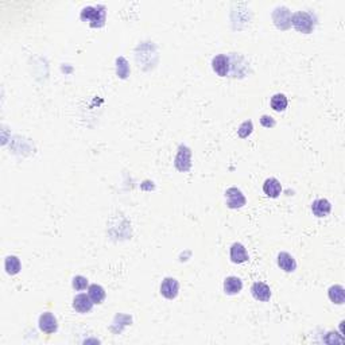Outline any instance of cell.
Instances as JSON below:
<instances>
[{"mask_svg":"<svg viewBox=\"0 0 345 345\" xmlns=\"http://www.w3.org/2000/svg\"><path fill=\"white\" fill-rule=\"evenodd\" d=\"M81 19L89 22L92 27H101L105 22V8L104 7H86L81 12Z\"/></svg>","mask_w":345,"mask_h":345,"instance_id":"6da1fadb","label":"cell"},{"mask_svg":"<svg viewBox=\"0 0 345 345\" xmlns=\"http://www.w3.org/2000/svg\"><path fill=\"white\" fill-rule=\"evenodd\" d=\"M291 23L298 31L303 32V34H309L314 28V21H313L312 15L307 12H303V11H298L291 16Z\"/></svg>","mask_w":345,"mask_h":345,"instance_id":"7a4b0ae2","label":"cell"},{"mask_svg":"<svg viewBox=\"0 0 345 345\" xmlns=\"http://www.w3.org/2000/svg\"><path fill=\"white\" fill-rule=\"evenodd\" d=\"M190 156H192L190 148H188L186 146H179L178 154L175 156V161H174V165L179 172H188L189 169L192 167Z\"/></svg>","mask_w":345,"mask_h":345,"instance_id":"3957f363","label":"cell"},{"mask_svg":"<svg viewBox=\"0 0 345 345\" xmlns=\"http://www.w3.org/2000/svg\"><path fill=\"white\" fill-rule=\"evenodd\" d=\"M226 197V205L231 208V209H237V208H242L246 205V197L242 193V190H239L237 188H229L225 192Z\"/></svg>","mask_w":345,"mask_h":345,"instance_id":"277c9868","label":"cell"},{"mask_svg":"<svg viewBox=\"0 0 345 345\" xmlns=\"http://www.w3.org/2000/svg\"><path fill=\"white\" fill-rule=\"evenodd\" d=\"M179 291V283L174 278H166L163 279L161 285V294L167 299H174L178 296Z\"/></svg>","mask_w":345,"mask_h":345,"instance_id":"5b68a950","label":"cell"},{"mask_svg":"<svg viewBox=\"0 0 345 345\" xmlns=\"http://www.w3.org/2000/svg\"><path fill=\"white\" fill-rule=\"evenodd\" d=\"M39 329L45 332V333L51 334L54 332H57L58 329V323H57V318L54 317L51 313H43L42 316L39 317Z\"/></svg>","mask_w":345,"mask_h":345,"instance_id":"8992f818","label":"cell"},{"mask_svg":"<svg viewBox=\"0 0 345 345\" xmlns=\"http://www.w3.org/2000/svg\"><path fill=\"white\" fill-rule=\"evenodd\" d=\"M92 307H93V301L91 299L89 294H78V296H74L73 299V309L75 312L78 313H88L91 312Z\"/></svg>","mask_w":345,"mask_h":345,"instance_id":"52a82bcc","label":"cell"},{"mask_svg":"<svg viewBox=\"0 0 345 345\" xmlns=\"http://www.w3.org/2000/svg\"><path fill=\"white\" fill-rule=\"evenodd\" d=\"M251 293H252L253 298L256 299V301H260V302H267L270 301V298H271V290H270V287L266 283H263V282H256V283H253L252 287H251Z\"/></svg>","mask_w":345,"mask_h":345,"instance_id":"ba28073f","label":"cell"},{"mask_svg":"<svg viewBox=\"0 0 345 345\" xmlns=\"http://www.w3.org/2000/svg\"><path fill=\"white\" fill-rule=\"evenodd\" d=\"M212 68L220 77H225L229 70V59L225 54H219L212 59Z\"/></svg>","mask_w":345,"mask_h":345,"instance_id":"9c48e42d","label":"cell"},{"mask_svg":"<svg viewBox=\"0 0 345 345\" xmlns=\"http://www.w3.org/2000/svg\"><path fill=\"white\" fill-rule=\"evenodd\" d=\"M231 260L233 263L240 264L247 262L248 260V253L246 247L240 244V243H233L231 247Z\"/></svg>","mask_w":345,"mask_h":345,"instance_id":"30bf717a","label":"cell"},{"mask_svg":"<svg viewBox=\"0 0 345 345\" xmlns=\"http://www.w3.org/2000/svg\"><path fill=\"white\" fill-rule=\"evenodd\" d=\"M332 210V205L329 202L328 199L325 198H318L316 199L312 204V212L313 215L317 216V217H325L328 216Z\"/></svg>","mask_w":345,"mask_h":345,"instance_id":"8fae6325","label":"cell"},{"mask_svg":"<svg viewBox=\"0 0 345 345\" xmlns=\"http://www.w3.org/2000/svg\"><path fill=\"white\" fill-rule=\"evenodd\" d=\"M263 192L266 196H269L271 198H276L282 192V186L280 182L276 178H269L266 179L263 183Z\"/></svg>","mask_w":345,"mask_h":345,"instance_id":"7c38bea8","label":"cell"},{"mask_svg":"<svg viewBox=\"0 0 345 345\" xmlns=\"http://www.w3.org/2000/svg\"><path fill=\"white\" fill-rule=\"evenodd\" d=\"M278 266L286 272H293L296 269V262L290 253L280 252L278 255Z\"/></svg>","mask_w":345,"mask_h":345,"instance_id":"4fadbf2b","label":"cell"},{"mask_svg":"<svg viewBox=\"0 0 345 345\" xmlns=\"http://www.w3.org/2000/svg\"><path fill=\"white\" fill-rule=\"evenodd\" d=\"M243 289V282L237 276H228L224 280V291L229 296L239 294Z\"/></svg>","mask_w":345,"mask_h":345,"instance_id":"5bb4252c","label":"cell"},{"mask_svg":"<svg viewBox=\"0 0 345 345\" xmlns=\"http://www.w3.org/2000/svg\"><path fill=\"white\" fill-rule=\"evenodd\" d=\"M88 294L93 303H101L105 298V290L100 285H91L88 289Z\"/></svg>","mask_w":345,"mask_h":345,"instance_id":"9a60e30c","label":"cell"},{"mask_svg":"<svg viewBox=\"0 0 345 345\" xmlns=\"http://www.w3.org/2000/svg\"><path fill=\"white\" fill-rule=\"evenodd\" d=\"M329 298H330V301L334 302V303H337V305L344 303V298H345L344 287H343L341 285L332 286V287L329 289Z\"/></svg>","mask_w":345,"mask_h":345,"instance_id":"2e32d148","label":"cell"},{"mask_svg":"<svg viewBox=\"0 0 345 345\" xmlns=\"http://www.w3.org/2000/svg\"><path fill=\"white\" fill-rule=\"evenodd\" d=\"M271 108L274 109L275 112H283L287 108V97L282 93H276L271 99Z\"/></svg>","mask_w":345,"mask_h":345,"instance_id":"e0dca14e","label":"cell"},{"mask_svg":"<svg viewBox=\"0 0 345 345\" xmlns=\"http://www.w3.org/2000/svg\"><path fill=\"white\" fill-rule=\"evenodd\" d=\"M4 267L7 274H18V272L21 271V260H19L18 256H12V255H11V256H7V259H5L4 262Z\"/></svg>","mask_w":345,"mask_h":345,"instance_id":"ac0fdd59","label":"cell"},{"mask_svg":"<svg viewBox=\"0 0 345 345\" xmlns=\"http://www.w3.org/2000/svg\"><path fill=\"white\" fill-rule=\"evenodd\" d=\"M116 64H118V66H116V72H118V75H119V77H122V78H125V77H127V75H128V73H129L128 62L125 61V58H123V57H120V58H118V61H116Z\"/></svg>","mask_w":345,"mask_h":345,"instance_id":"d6986e66","label":"cell"},{"mask_svg":"<svg viewBox=\"0 0 345 345\" xmlns=\"http://www.w3.org/2000/svg\"><path fill=\"white\" fill-rule=\"evenodd\" d=\"M72 285H73L75 290H85L86 287H88V279L84 278V276H81V275H77V276L73 278V283Z\"/></svg>","mask_w":345,"mask_h":345,"instance_id":"ffe728a7","label":"cell"},{"mask_svg":"<svg viewBox=\"0 0 345 345\" xmlns=\"http://www.w3.org/2000/svg\"><path fill=\"white\" fill-rule=\"evenodd\" d=\"M252 122L251 120H247V122H244V123L240 125V128H239V136L240 138H247L248 135L252 132Z\"/></svg>","mask_w":345,"mask_h":345,"instance_id":"44dd1931","label":"cell"},{"mask_svg":"<svg viewBox=\"0 0 345 345\" xmlns=\"http://www.w3.org/2000/svg\"><path fill=\"white\" fill-rule=\"evenodd\" d=\"M260 123H262V125H264V127H267V128H270V127H274L275 125L274 119L271 118V116H267V115L262 116V119H260Z\"/></svg>","mask_w":345,"mask_h":345,"instance_id":"7402d4cb","label":"cell"}]
</instances>
